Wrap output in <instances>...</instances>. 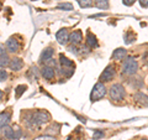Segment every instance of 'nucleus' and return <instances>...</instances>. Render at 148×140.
<instances>
[{"label":"nucleus","mask_w":148,"mask_h":140,"mask_svg":"<svg viewBox=\"0 0 148 140\" xmlns=\"http://www.w3.org/2000/svg\"><path fill=\"white\" fill-rule=\"evenodd\" d=\"M51 119V115L47 113L46 110H40V112H35V113H32L29 115V118H27L26 123L29 127H41V125L46 124L47 122H49Z\"/></svg>","instance_id":"obj_1"},{"label":"nucleus","mask_w":148,"mask_h":140,"mask_svg":"<svg viewBox=\"0 0 148 140\" xmlns=\"http://www.w3.org/2000/svg\"><path fill=\"white\" fill-rule=\"evenodd\" d=\"M138 71V62L133 57H127L122 66V73L126 76H133Z\"/></svg>","instance_id":"obj_2"},{"label":"nucleus","mask_w":148,"mask_h":140,"mask_svg":"<svg viewBox=\"0 0 148 140\" xmlns=\"http://www.w3.org/2000/svg\"><path fill=\"white\" fill-rule=\"evenodd\" d=\"M110 98L115 102H120L122 100L125 98V94H126V92H125V88L122 87V85H120V83H115L110 87Z\"/></svg>","instance_id":"obj_3"},{"label":"nucleus","mask_w":148,"mask_h":140,"mask_svg":"<svg viewBox=\"0 0 148 140\" xmlns=\"http://www.w3.org/2000/svg\"><path fill=\"white\" fill-rule=\"evenodd\" d=\"M105 96H106V88L104 86V83L103 82H98L94 86V88H92V91L90 93L91 102H98L100 99H103Z\"/></svg>","instance_id":"obj_4"},{"label":"nucleus","mask_w":148,"mask_h":140,"mask_svg":"<svg viewBox=\"0 0 148 140\" xmlns=\"http://www.w3.org/2000/svg\"><path fill=\"white\" fill-rule=\"evenodd\" d=\"M114 77H115V67L112 66V64H109V66L104 69V72L101 73L100 81H103V82H110V81H112Z\"/></svg>","instance_id":"obj_5"},{"label":"nucleus","mask_w":148,"mask_h":140,"mask_svg":"<svg viewBox=\"0 0 148 140\" xmlns=\"http://www.w3.org/2000/svg\"><path fill=\"white\" fill-rule=\"evenodd\" d=\"M56 37H57V41L61 45H64V44H67L68 41H69V34H68V30L67 29H61L58 32H57V35H56Z\"/></svg>","instance_id":"obj_6"},{"label":"nucleus","mask_w":148,"mask_h":140,"mask_svg":"<svg viewBox=\"0 0 148 140\" xmlns=\"http://www.w3.org/2000/svg\"><path fill=\"white\" fill-rule=\"evenodd\" d=\"M6 47L10 52L15 53L18 51V49H20V44H18V41L15 39V37H10V39L6 41Z\"/></svg>","instance_id":"obj_7"},{"label":"nucleus","mask_w":148,"mask_h":140,"mask_svg":"<svg viewBox=\"0 0 148 140\" xmlns=\"http://www.w3.org/2000/svg\"><path fill=\"white\" fill-rule=\"evenodd\" d=\"M54 53V50L52 47H47L42 51V53L40 56V62H48L51 58H52V56Z\"/></svg>","instance_id":"obj_8"},{"label":"nucleus","mask_w":148,"mask_h":140,"mask_svg":"<svg viewBox=\"0 0 148 140\" xmlns=\"http://www.w3.org/2000/svg\"><path fill=\"white\" fill-rule=\"evenodd\" d=\"M41 74H42V77L48 79V81H51V79L54 78V68L53 67H49V66H43V68L41 69Z\"/></svg>","instance_id":"obj_9"},{"label":"nucleus","mask_w":148,"mask_h":140,"mask_svg":"<svg viewBox=\"0 0 148 140\" xmlns=\"http://www.w3.org/2000/svg\"><path fill=\"white\" fill-rule=\"evenodd\" d=\"M69 41L73 44V45H79L82 41H83V34L77 30V31H73L71 35H69Z\"/></svg>","instance_id":"obj_10"},{"label":"nucleus","mask_w":148,"mask_h":140,"mask_svg":"<svg viewBox=\"0 0 148 140\" xmlns=\"http://www.w3.org/2000/svg\"><path fill=\"white\" fill-rule=\"evenodd\" d=\"M22 66H24V62H22L21 58H12L9 63V67H10L11 71H20Z\"/></svg>","instance_id":"obj_11"},{"label":"nucleus","mask_w":148,"mask_h":140,"mask_svg":"<svg viewBox=\"0 0 148 140\" xmlns=\"http://www.w3.org/2000/svg\"><path fill=\"white\" fill-rule=\"evenodd\" d=\"M10 119H11V113H9V112L0 113V128H5L9 124V122H10Z\"/></svg>","instance_id":"obj_12"},{"label":"nucleus","mask_w":148,"mask_h":140,"mask_svg":"<svg viewBox=\"0 0 148 140\" xmlns=\"http://www.w3.org/2000/svg\"><path fill=\"white\" fill-rule=\"evenodd\" d=\"M133 98H135V100L138 102L140 104L148 105V96H146L143 92H137L136 94L133 96Z\"/></svg>","instance_id":"obj_13"},{"label":"nucleus","mask_w":148,"mask_h":140,"mask_svg":"<svg viewBox=\"0 0 148 140\" xmlns=\"http://www.w3.org/2000/svg\"><path fill=\"white\" fill-rule=\"evenodd\" d=\"M126 56H127L126 50H125V49H117V50L114 51L112 58L115 60V61H121V60H123Z\"/></svg>","instance_id":"obj_14"},{"label":"nucleus","mask_w":148,"mask_h":140,"mask_svg":"<svg viewBox=\"0 0 148 140\" xmlns=\"http://www.w3.org/2000/svg\"><path fill=\"white\" fill-rule=\"evenodd\" d=\"M59 62H61V64L63 66V68H74L73 61H71L69 58H67L63 53L59 55Z\"/></svg>","instance_id":"obj_15"},{"label":"nucleus","mask_w":148,"mask_h":140,"mask_svg":"<svg viewBox=\"0 0 148 140\" xmlns=\"http://www.w3.org/2000/svg\"><path fill=\"white\" fill-rule=\"evenodd\" d=\"M86 45L89 46L90 49L98 47V40H96V37L92 35L91 32H88L86 34Z\"/></svg>","instance_id":"obj_16"},{"label":"nucleus","mask_w":148,"mask_h":140,"mask_svg":"<svg viewBox=\"0 0 148 140\" xmlns=\"http://www.w3.org/2000/svg\"><path fill=\"white\" fill-rule=\"evenodd\" d=\"M3 134H4V137H5L6 139H9V140H16L15 139V130H14L12 128H10V127L4 128Z\"/></svg>","instance_id":"obj_17"},{"label":"nucleus","mask_w":148,"mask_h":140,"mask_svg":"<svg viewBox=\"0 0 148 140\" xmlns=\"http://www.w3.org/2000/svg\"><path fill=\"white\" fill-rule=\"evenodd\" d=\"M10 63V60H9L8 53H5V51H3L0 53V67H6Z\"/></svg>","instance_id":"obj_18"},{"label":"nucleus","mask_w":148,"mask_h":140,"mask_svg":"<svg viewBox=\"0 0 148 140\" xmlns=\"http://www.w3.org/2000/svg\"><path fill=\"white\" fill-rule=\"evenodd\" d=\"M95 6L101 10H106L109 8V0H95Z\"/></svg>","instance_id":"obj_19"},{"label":"nucleus","mask_w":148,"mask_h":140,"mask_svg":"<svg viewBox=\"0 0 148 140\" xmlns=\"http://www.w3.org/2000/svg\"><path fill=\"white\" fill-rule=\"evenodd\" d=\"M26 89H27V87H26L25 85L17 86V87H16V89H15V94H16V97H17V98H18V97H21V94H22V93H24Z\"/></svg>","instance_id":"obj_20"},{"label":"nucleus","mask_w":148,"mask_h":140,"mask_svg":"<svg viewBox=\"0 0 148 140\" xmlns=\"http://www.w3.org/2000/svg\"><path fill=\"white\" fill-rule=\"evenodd\" d=\"M133 40H135V35H133V32L127 31L126 34H125V42H126V44H131Z\"/></svg>","instance_id":"obj_21"},{"label":"nucleus","mask_w":148,"mask_h":140,"mask_svg":"<svg viewBox=\"0 0 148 140\" xmlns=\"http://www.w3.org/2000/svg\"><path fill=\"white\" fill-rule=\"evenodd\" d=\"M82 8H89L92 5V0H77Z\"/></svg>","instance_id":"obj_22"},{"label":"nucleus","mask_w":148,"mask_h":140,"mask_svg":"<svg viewBox=\"0 0 148 140\" xmlns=\"http://www.w3.org/2000/svg\"><path fill=\"white\" fill-rule=\"evenodd\" d=\"M104 135H105V133L103 132V130H95L94 134H92V139H94V140H98V139H100V138H104Z\"/></svg>","instance_id":"obj_23"},{"label":"nucleus","mask_w":148,"mask_h":140,"mask_svg":"<svg viewBox=\"0 0 148 140\" xmlns=\"http://www.w3.org/2000/svg\"><path fill=\"white\" fill-rule=\"evenodd\" d=\"M58 9H63V10H72L73 5L72 4H69V3H64V4H59Z\"/></svg>","instance_id":"obj_24"},{"label":"nucleus","mask_w":148,"mask_h":140,"mask_svg":"<svg viewBox=\"0 0 148 140\" xmlns=\"http://www.w3.org/2000/svg\"><path fill=\"white\" fill-rule=\"evenodd\" d=\"M6 78H8V72L5 69H0V82L6 81Z\"/></svg>","instance_id":"obj_25"},{"label":"nucleus","mask_w":148,"mask_h":140,"mask_svg":"<svg viewBox=\"0 0 148 140\" xmlns=\"http://www.w3.org/2000/svg\"><path fill=\"white\" fill-rule=\"evenodd\" d=\"M34 140H57L54 137H51V135H42V137H38Z\"/></svg>","instance_id":"obj_26"},{"label":"nucleus","mask_w":148,"mask_h":140,"mask_svg":"<svg viewBox=\"0 0 148 140\" xmlns=\"http://www.w3.org/2000/svg\"><path fill=\"white\" fill-rule=\"evenodd\" d=\"M142 60H143V62H145L146 64H148V51H146V52L143 53V56H142Z\"/></svg>","instance_id":"obj_27"},{"label":"nucleus","mask_w":148,"mask_h":140,"mask_svg":"<svg viewBox=\"0 0 148 140\" xmlns=\"http://www.w3.org/2000/svg\"><path fill=\"white\" fill-rule=\"evenodd\" d=\"M122 1H123V4H125V5H127V6H130V5H132V4H133V3H135V1H136V0H122Z\"/></svg>","instance_id":"obj_28"},{"label":"nucleus","mask_w":148,"mask_h":140,"mask_svg":"<svg viewBox=\"0 0 148 140\" xmlns=\"http://www.w3.org/2000/svg\"><path fill=\"white\" fill-rule=\"evenodd\" d=\"M69 51H71V52H73V53H78V49L75 47V45H72V46H69Z\"/></svg>","instance_id":"obj_29"},{"label":"nucleus","mask_w":148,"mask_h":140,"mask_svg":"<svg viewBox=\"0 0 148 140\" xmlns=\"http://www.w3.org/2000/svg\"><path fill=\"white\" fill-rule=\"evenodd\" d=\"M140 4L143 8H148V0H140Z\"/></svg>","instance_id":"obj_30"},{"label":"nucleus","mask_w":148,"mask_h":140,"mask_svg":"<svg viewBox=\"0 0 148 140\" xmlns=\"http://www.w3.org/2000/svg\"><path fill=\"white\" fill-rule=\"evenodd\" d=\"M1 98H3V92L0 91V99H1Z\"/></svg>","instance_id":"obj_31"},{"label":"nucleus","mask_w":148,"mask_h":140,"mask_svg":"<svg viewBox=\"0 0 148 140\" xmlns=\"http://www.w3.org/2000/svg\"><path fill=\"white\" fill-rule=\"evenodd\" d=\"M0 9H1V3H0Z\"/></svg>","instance_id":"obj_32"},{"label":"nucleus","mask_w":148,"mask_h":140,"mask_svg":"<svg viewBox=\"0 0 148 140\" xmlns=\"http://www.w3.org/2000/svg\"><path fill=\"white\" fill-rule=\"evenodd\" d=\"M32 1H36V0H32Z\"/></svg>","instance_id":"obj_33"},{"label":"nucleus","mask_w":148,"mask_h":140,"mask_svg":"<svg viewBox=\"0 0 148 140\" xmlns=\"http://www.w3.org/2000/svg\"><path fill=\"white\" fill-rule=\"evenodd\" d=\"M142 140H146V139H142Z\"/></svg>","instance_id":"obj_34"},{"label":"nucleus","mask_w":148,"mask_h":140,"mask_svg":"<svg viewBox=\"0 0 148 140\" xmlns=\"http://www.w3.org/2000/svg\"><path fill=\"white\" fill-rule=\"evenodd\" d=\"M0 140H1V139H0Z\"/></svg>","instance_id":"obj_35"}]
</instances>
